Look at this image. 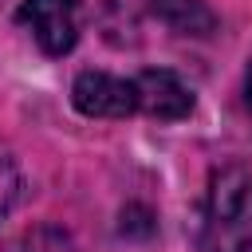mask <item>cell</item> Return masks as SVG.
<instances>
[{
  "mask_svg": "<svg viewBox=\"0 0 252 252\" xmlns=\"http://www.w3.org/2000/svg\"><path fill=\"white\" fill-rule=\"evenodd\" d=\"M197 252H252V173L244 165H224L213 173Z\"/></svg>",
  "mask_w": 252,
  "mask_h": 252,
  "instance_id": "1",
  "label": "cell"
},
{
  "mask_svg": "<svg viewBox=\"0 0 252 252\" xmlns=\"http://www.w3.org/2000/svg\"><path fill=\"white\" fill-rule=\"evenodd\" d=\"M16 20L32 32V39L47 55H67L79 43L83 8H79V0H24Z\"/></svg>",
  "mask_w": 252,
  "mask_h": 252,
  "instance_id": "2",
  "label": "cell"
},
{
  "mask_svg": "<svg viewBox=\"0 0 252 252\" xmlns=\"http://www.w3.org/2000/svg\"><path fill=\"white\" fill-rule=\"evenodd\" d=\"M71 102L87 118H126L138 114L134 79H118L106 71H83L71 87Z\"/></svg>",
  "mask_w": 252,
  "mask_h": 252,
  "instance_id": "3",
  "label": "cell"
},
{
  "mask_svg": "<svg viewBox=\"0 0 252 252\" xmlns=\"http://www.w3.org/2000/svg\"><path fill=\"white\" fill-rule=\"evenodd\" d=\"M134 94H138V110L158 122H177L193 110V91L165 67L134 75Z\"/></svg>",
  "mask_w": 252,
  "mask_h": 252,
  "instance_id": "4",
  "label": "cell"
},
{
  "mask_svg": "<svg viewBox=\"0 0 252 252\" xmlns=\"http://www.w3.org/2000/svg\"><path fill=\"white\" fill-rule=\"evenodd\" d=\"M150 12L177 35H213L217 12L205 0H150Z\"/></svg>",
  "mask_w": 252,
  "mask_h": 252,
  "instance_id": "5",
  "label": "cell"
},
{
  "mask_svg": "<svg viewBox=\"0 0 252 252\" xmlns=\"http://www.w3.org/2000/svg\"><path fill=\"white\" fill-rule=\"evenodd\" d=\"M8 252H71V240L59 228H35L8 244Z\"/></svg>",
  "mask_w": 252,
  "mask_h": 252,
  "instance_id": "6",
  "label": "cell"
},
{
  "mask_svg": "<svg viewBox=\"0 0 252 252\" xmlns=\"http://www.w3.org/2000/svg\"><path fill=\"white\" fill-rule=\"evenodd\" d=\"M20 189H24V177H20V165L12 158V150L0 146V217L12 213V205L20 201Z\"/></svg>",
  "mask_w": 252,
  "mask_h": 252,
  "instance_id": "7",
  "label": "cell"
},
{
  "mask_svg": "<svg viewBox=\"0 0 252 252\" xmlns=\"http://www.w3.org/2000/svg\"><path fill=\"white\" fill-rule=\"evenodd\" d=\"M154 228H158V217L146 205H126L122 209V224H118L122 236H154Z\"/></svg>",
  "mask_w": 252,
  "mask_h": 252,
  "instance_id": "8",
  "label": "cell"
},
{
  "mask_svg": "<svg viewBox=\"0 0 252 252\" xmlns=\"http://www.w3.org/2000/svg\"><path fill=\"white\" fill-rule=\"evenodd\" d=\"M244 98H248V106H252V63H248V79H244Z\"/></svg>",
  "mask_w": 252,
  "mask_h": 252,
  "instance_id": "9",
  "label": "cell"
}]
</instances>
